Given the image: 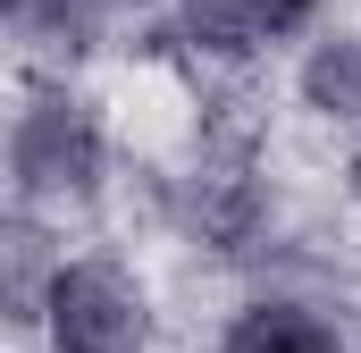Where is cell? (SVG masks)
Returning <instances> with one entry per match:
<instances>
[{"label": "cell", "mask_w": 361, "mask_h": 353, "mask_svg": "<svg viewBox=\"0 0 361 353\" xmlns=\"http://www.w3.org/2000/svg\"><path fill=\"white\" fill-rule=\"evenodd\" d=\"M109 169V143H101V118L92 101H76L68 85H42L17 126H8V176L25 202H85Z\"/></svg>", "instance_id": "obj_1"}, {"label": "cell", "mask_w": 361, "mask_h": 353, "mask_svg": "<svg viewBox=\"0 0 361 353\" xmlns=\"http://www.w3.org/2000/svg\"><path fill=\"white\" fill-rule=\"evenodd\" d=\"M42 328L51 353H143L152 311L118 261H59L42 277Z\"/></svg>", "instance_id": "obj_2"}, {"label": "cell", "mask_w": 361, "mask_h": 353, "mask_svg": "<svg viewBox=\"0 0 361 353\" xmlns=\"http://www.w3.org/2000/svg\"><path fill=\"white\" fill-rule=\"evenodd\" d=\"M319 17V0H177V42L202 59H252L269 42H294Z\"/></svg>", "instance_id": "obj_3"}, {"label": "cell", "mask_w": 361, "mask_h": 353, "mask_svg": "<svg viewBox=\"0 0 361 353\" xmlns=\"http://www.w3.org/2000/svg\"><path fill=\"white\" fill-rule=\"evenodd\" d=\"M185 227L210 253H252V236H261V185L244 169H193V185H185Z\"/></svg>", "instance_id": "obj_4"}, {"label": "cell", "mask_w": 361, "mask_h": 353, "mask_svg": "<svg viewBox=\"0 0 361 353\" xmlns=\"http://www.w3.org/2000/svg\"><path fill=\"white\" fill-rule=\"evenodd\" d=\"M219 353H345V337H336V320H319L311 303L269 294V303H244V311L227 320V345Z\"/></svg>", "instance_id": "obj_5"}, {"label": "cell", "mask_w": 361, "mask_h": 353, "mask_svg": "<svg viewBox=\"0 0 361 353\" xmlns=\"http://www.w3.org/2000/svg\"><path fill=\"white\" fill-rule=\"evenodd\" d=\"M294 85H302V109L319 118H361V34H319Z\"/></svg>", "instance_id": "obj_6"}, {"label": "cell", "mask_w": 361, "mask_h": 353, "mask_svg": "<svg viewBox=\"0 0 361 353\" xmlns=\"http://www.w3.org/2000/svg\"><path fill=\"white\" fill-rule=\"evenodd\" d=\"M17 17L34 25V51H51V59H76L101 34V0H25Z\"/></svg>", "instance_id": "obj_7"}, {"label": "cell", "mask_w": 361, "mask_h": 353, "mask_svg": "<svg viewBox=\"0 0 361 353\" xmlns=\"http://www.w3.org/2000/svg\"><path fill=\"white\" fill-rule=\"evenodd\" d=\"M17 8H25V0H0V17H17Z\"/></svg>", "instance_id": "obj_8"}, {"label": "cell", "mask_w": 361, "mask_h": 353, "mask_svg": "<svg viewBox=\"0 0 361 353\" xmlns=\"http://www.w3.org/2000/svg\"><path fill=\"white\" fill-rule=\"evenodd\" d=\"M353 193H361V152H353Z\"/></svg>", "instance_id": "obj_9"}]
</instances>
